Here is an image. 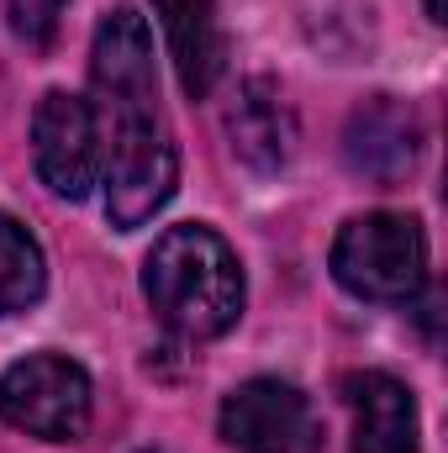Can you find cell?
I'll use <instances>...</instances> for the list:
<instances>
[{
	"label": "cell",
	"instance_id": "obj_6",
	"mask_svg": "<svg viewBox=\"0 0 448 453\" xmlns=\"http://www.w3.org/2000/svg\"><path fill=\"white\" fill-rule=\"evenodd\" d=\"M217 427L232 453H317L322 443L312 401L290 380H274V374L243 380L222 401Z\"/></svg>",
	"mask_w": 448,
	"mask_h": 453
},
{
	"label": "cell",
	"instance_id": "obj_8",
	"mask_svg": "<svg viewBox=\"0 0 448 453\" xmlns=\"http://www.w3.org/2000/svg\"><path fill=\"white\" fill-rule=\"evenodd\" d=\"M343 401L353 411V453H417L422 417L412 390L385 369H359L343 380Z\"/></svg>",
	"mask_w": 448,
	"mask_h": 453
},
{
	"label": "cell",
	"instance_id": "obj_12",
	"mask_svg": "<svg viewBox=\"0 0 448 453\" xmlns=\"http://www.w3.org/2000/svg\"><path fill=\"white\" fill-rule=\"evenodd\" d=\"M64 5H69V0H11V32H16L27 48H48V42L58 37Z\"/></svg>",
	"mask_w": 448,
	"mask_h": 453
},
{
	"label": "cell",
	"instance_id": "obj_4",
	"mask_svg": "<svg viewBox=\"0 0 448 453\" xmlns=\"http://www.w3.org/2000/svg\"><path fill=\"white\" fill-rule=\"evenodd\" d=\"M0 422L42 438L80 443L90 427V374L64 353H27L0 374Z\"/></svg>",
	"mask_w": 448,
	"mask_h": 453
},
{
	"label": "cell",
	"instance_id": "obj_9",
	"mask_svg": "<svg viewBox=\"0 0 448 453\" xmlns=\"http://www.w3.org/2000/svg\"><path fill=\"white\" fill-rule=\"evenodd\" d=\"M227 137H232V153L253 174H274V169L290 164L296 116L269 80H248V85H237V96L227 106Z\"/></svg>",
	"mask_w": 448,
	"mask_h": 453
},
{
	"label": "cell",
	"instance_id": "obj_10",
	"mask_svg": "<svg viewBox=\"0 0 448 453\" xmlns=\"http://www.w3.org/2000/svg\"><path fill=\"white\" fill-rule=\"evenodd\" d=\"M153 11L164 21L180 85L190 96H206L222 74V53H227L222 27H217V0H153Z\"/></svg>",
	"mask_w": 448,
	"mask_h": 453
},
{
	"label": "cell",
	"instance_id": "obj_7",
	"mask_svg": "<svg viewBox=\"0 0 448 453\" xmlns=\"http://www.w3.org/2000/svg\"><path fill=\"white\" fill-rule=\"evenodd\" d=\"M417 153H422V127H417L412 106H401L390 96H369L364 106L348 111L343 164L359 180H369V185H401L417 169Z\"/></svg>",
	"mask_w": 448,
	"mask_h": 453
},
{
	"label": "cell",
	"instance_id": "obj_2",
	"mask_svg": "<svg viewBox=\"0 0 448 453\" xmlns=\"http://www.w3.org/2000/svg\"><path fill=\"white\" fill-rule=\"evenodd\" d=\"M143 296L180 338H222L243 317V264L206 222L169 226L143 258Z\"/></svg>",
	"mask_w": 448,
	"mask_h": 453
},
{
	"label": "cell",
	"instance_id": "obj_11",
	"mask_svg": "<svg viewBox=\"0 0 448 453\" xmlns=\"http://www.w3.org/2000/svg\"><path fill=\"white\" fill-rule=\"evenodd\" d=\"M42 285H48V264H42L37 237L0 211V317L32 311L42 301Z\"/></svg>",
	"mask_w": 448,
	"mask_h": 453
},
{
	"label": "cell",
	"instance_id": "obj_1",
	"mask_svg": "<svg viewBox=\"0 0 448 453\" xmlns=\"http://www.w3.org/2000/svg\"><path fill=\"white\" fill-rule=\"evenodd\" d=\"M90 85H96V121H101V185H106V217L116 232H137L153 222L174 185H180V153L158 111V69H153V37L148 21L132 5H116L101 16L90 42Z\"/></svg>",
	"mask_w": 448,
	"mask_h": 453
},
{
	"label": "cell",
	"instance_id": "obj_5",
	"mask_svg": "<svg viewBox=\"0 0 448 453\" xmlns=\"http://www.w3.org/2000/svg\"><path fill=\"white\" fill-rule=\"evenodd\" d=\"M32 164L58 201H85L101 185V121L85 96L48 90L32 111Z\"/></svg>",
	"mask_w": 448,
	"mask_h": 453
},
{
	"label": "cell",
	"instance_id": "obj_13",
	"mask_svg": "<svg viewBox=\"0 0 448 453\" xmlns=\"http://www.w3.org/2000/svg\"><path fill=\"white\" fill-rule=\"evenodd\" d=\"M422 5H428V21H448V16H444V0H422Z\"/></svg>",
	"mask_w": 448,
	"mask_h": 453
},
{
	"label": "cell",
	"instance_id": "obj_3",
	"mask_svg": "<svg viewBox=\"0 0 448 453\" xmlns=\"http://www.w3.org/2000/svg\"><path fill=\"white\" fill-rule=\"evenodd\" d=\"M328 264H333V280L353 301L412 306L428 285V237H422L417 217L369 211V217L343 222Z\"/></svg>",
	"mask_w": 448,
	"mask_h": 453
}]
</instances>
